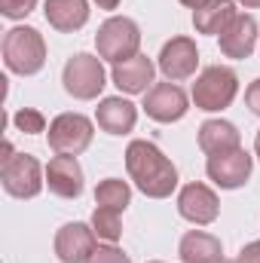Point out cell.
Returning a JSON list of instances; mask_svg holds the SVG:
<instances>
[{"label":"cell","instance_id":"cell-1","mask_svg":"<svg viewBox=\"0 0 260 263\" xmlns=\"http://www.w3.org/2000/svg\"><path fill=\"white\" fill-rule=\"evenodd\" d=\"M126 172L135 187L150 199H169L178 187V168L175 162L150 141H132L126 147Z\"/></svg>","mask_w":260,"mask_h":263},{"label":"cell","instance_id":"cell-2","mask_svg":"<svg viewBox=\"0 0 260 263\" xmlns=\"http://www.w3.org/2000/svg\"><path fill=\"white\" fill-rule=\"evenodd\" d=\"M3 65L18 77H34L46 65V40L37 28L18 25L3 34Z\"/></svg>","mask_w":260,"mask_h":263},{"label":"cell","instance_id":"cell-3","mask_svg":"<svg viewBox=\"0 0 260 263\" xmlns=\"http://www.w3.org/2000/svg\"><path fill=\"white\" fill-rule=\"evenodd\" d=\"M239 95V77L233 67L211 65L205 67L193 83V104L205 114H217L227 110Z\"/></svg>","mask_w":260,"mask_h":263},{"label":"cell","instance_id":"cell-4","mask_svg":"<svg viewBox=\"0 0 260 263\" xmlns=\"http://www.w3.org/2000/svg\"><path fill=\"white\" fill-rule=\"evenodd\" d=\"M104 59L101 55H92V52H77L65 62L62 70V83H65V92L73 95L77 101H92L104 92L107 86V73H104Z\"/></svg>","mask_w":260,"mask_h":263},{"label":"cell","instance_id":"cell-5","mask_svg":"<svg viewBox=\"0 0 260 263\" xmlns=\"http://www.w3.org/2000/svg\"><path fill=\"white\" fill-rule=\"evenodd\" d=\"M95 46H98V55L104 62L120 65V62H126L132 55H138V49H141V28L129 15H110L95 34Z\"/></svg>","mask_w":260,"mask_h":263},{"label":"cell","instance_id":"cell-6","mask_svg":"<svg viewBox=\"0 0 260 263\" xmlns=\"http://www.w3.org/2000/svg\"><path fill=\"white\" fill-rule=\"evenodd\" d=\"M0 184L9 196L15 199H34L43 184H46V175H43V165L37 162V156L31 153H15L12 159L0 162Z\"/></svg>","mask_w":260,"mask_h":263},{"label":"cell","instance_id":"cell-7","mask_svg":"<svg viewBox=\"0 0 260 263\" xmlns=\"http://www.w3.org/2000/svg\"><path fill=\"white\" fill-rule=\"evenodd\" d=\"M46 138H49V147L55 150V156H80L83 150H89V144L95 138V126L83 114H59L49 123Z\"/></svg>","mask_w":260,"mask_h":263},{"label":"cell","instance_id":"cell-8","mask_svg":"<svg viewBox=\"0 0 260 263\" xmlns=\"http://www.w3.org/2000/svg\"><path fill=\"white\" fill-rule=\"evenodd\" d=\"M190 110V98L178 83H153L144 95V114L156 123H178Z\"/></svg>","mask_w":260,"mask_h":263},{"label":"cell","instance_id":"cell-9","mask_svg":"<svg viewBox=\"0 0 260 263\" xmlns=\"http://www.w3.org/2000/svg\"><path fill=\"white\" fill-rule=\"evenodd\" d=\"M178 211H181L184 220H190L196 227H208L220 214V199H217V193L208 184L193 181V184L181 187V193H178Z\"/></svg>","mask_w":260,"mask_h":263},{"label":"cell","instance_id":"cell-10","mask_svg":"<svg viewBox=\"0 0 260 263\" xmlns=\"http://www.w3.org/2000/svg\"><path fill=\"white\" fill-rule=\"evenodd\" d=\"M156 65L162 70V77L172 80V83L190 80L196 73V67H199V49H196V43L190 37H172V40L162 46Z\"/></svg>","mask_w":260,"mask_h":263},{"label":"cell","instance_id":"cell-11","mask_svg":"<svg viewBox=\"0 0 260 263\" xmlns=\"http://www.w3.org/2000/svg\"><path fill=\"white\" fill-rule=\"evenodd\" d=\"M251 165H254V159L239 147V150H233V153L208 156L205 172H208V178H211L220 190H239V187L251 178Z\"/></svg>","mask_w":260,"mask_h":263},{"label":"cell","instance_id":"cell-12","mask_svg":"<svg viewBox=\"0 0 260 263\" xmlns=\"http://www.w3.org/2000/svg\"><path fill=\"white\" fill-rule=\"evenodd\" d=\"M95 230L73 220V223H65L59 233H55V257L62 263H89L92 251L98 248L95 242Z\"/></svg>","mask_w":260,"mask_h":263},{"label":"cell","instance_id":"cell-13","mask_svg":"<svg viewBox=\"0 0 260 263\" xmlns=\"http://www.w3.org/2000/svg\"><path fill=\"white\" fill-rule=\"evenodd\" d=\"M153 73H156V65H153L147 55L138 52V55H132L126 62L114 65L110 80H114V86H117L120 92H126V95H147L150 86H153Z\"/></svg>","mask_w":260,"mask_h":263},{"label":"cell","instance_id":"cell-14","mask_svg":"<svg viewBox=\"0 0 260 263\" xmlns=\"http://www.w3.org/2000/svg\"><path fill=\"white\" fill-rule=\"evenodd\" d=\"M257 18L254 15H248V12H239L233 22H230V28L220 34V52L227 55V59H248L254 49H257Z\"/></svg>","mask_w":260,"mask_h":263},{"label":"cell","instance_id":"cell-15","mask_svg":"<svg viewBox=\"0 0 260 263\" xmlns=\"http://www.w3.org/2000/svg\"><path fill=\"white\" fill-rule=\"evenodd\" d=\"M46 187L59 199H77L83 193V168L77 156H52L46 165Z\"/></svg>","mask_w":260,"mask_h":263},{"label":"cell","instance_id":"cell-16","mask_svg":"<svg viewBox=\"0 0 260 263\" xmlns=\"http://www.w3.org/2000/svg\"><path fill=\"white\" fill-rule=\"evenodd\" d=\"M95 120H98V129H104L107 135H129L138 123V107L123 95H110V98H101Z\"/></svg>","mask_w":260,"mask_h":263},{"label":"cell","instance_id":"cell-17","mask_svg":"<svg viewBox=\"0 0 260 263\" xmlns=\"http://www.w3.org/2000/svg\"><path fill=\"white\" fill-rule=\"evenodd\" d=\"M242 147V135L233 123L227 120H205L199 126V150L208 156H220V153H233Z\"/></svg>","mask_w":260,"mask_h":263},{"label":"cell","instance_id":"cell-18","mask_svg":"<svg viewBox=\"0 0 260 263\" xmlns=\"http://www.w3.org/2000/svg\"><path fill=\"white\" fill-rule=\"evenodd\" d=\"M43 15L55 31L73 34L89 22V0H46Z\"/></svg>","mask_w":260,"mask_h":263},{"label":"cell","instance_id":"cell-19","mask_svg":"<svg viewBox=\"0 0 260 263\" xmlns=\"http://www.w3.org/2000/svg\"><path fill=\"white\" fill-rule=\"evenodd\" d=\"M178 254L184 263H224V245L217 236H211L205 230H190V233H184Z\"/></svg>","mask_w":260,"mask_h":263},{"label":"cell","instance_id":"cell-20","mask_svg":"<svg viewBox=\"0 0 260 263\" xmlns=\"http://www.w3.org/2000/svg\"><path fill=\"white\" fill-rule=\"evenodd\" d=\"M236 15H239L236 0H208L199 9H193V28L196 34H211V37L217 34L220 37Z\"/></svg>","mask_w":260,"mask_h":263},{"label":"cell","instance_id":"cell-21","mask_svg":"<svg viewBox=\"0 0 260 263\" xmlns=\"http://www.w3.org/2000/svg\"><path fill=\"white\" fill-rule=\"evenodd\" d=\"M95 202L101 208H114V211H126L132 202V187L120 178H104L95 187Z\"/></svg>","mask_w":260,"mask_h":263},{"label":"cell","instance_id":"cell-22","mask_svg":"<svg viewBox=\"0 0 260 263\" xmlns=\"http://www.w3.org/2000/svg\"><path fill=\"white\" fill-rule=\"evenodd\" d=\"M92 230H95V236L98 239H104V242H117L120 236H123V223H120V211H114V208H95V214H92Z\"/></svg>","mask_w":260,"mask_h":263},{"label":"cell","instance_id":"cell-23","mask_svg":"<svg viewBox=\"0 0 260 263\" xmlns=\"http://www.w3.org/2000/svg\"><path fill=\"white\" fill-rule=\"evenodd\" d=\"M12 123H15V129L25 132V135H40V132H46V117H43L40 110H34V107H22V110L12 117Z\"/></svg>","mask_w":260,"mask_h":263},{"label":"cell","instance_id":"cell-24","mask_svg":"<svg viewBox=\"0 0 260 263\" xmlns=\"http://www.w3.org/2000/svg\"><path fill=\"white\" fill-rule=\"evenodd\" d=\"M89 263H132V260L123 248H117L114 242H107V245H98V248L92 251Z\"/></svg>","mask_w":260,"mask_h":263},{"label":"cell","instance_id":"cell-25","mask_svg":"<svg viewBox=\"0 0 260 263\" xmlns=\"http://www.w3.org/2000/svg\"><path fill=\"white\" fill-rule=\"evenodd\" d=\"M37 9V0H0V12L6 18H25Z\"/></svg>","mask_w":260,"mask_h":263},{"label":"cell","instance_id":"cell-26","mask_svg":"<svg viewBox=\"0 0 260 263\" xmlns=\"http://www.w3.org/2000/svg\"><path fill=\"white\" fill-rule=\"evenodd\" d=\"M245 104H248V110H251L254 117H260V77L245 89Z\"/></svg>","mask_w":260,"mask_h":263},{"label":"cell","instance_id":"cell-27","mask_svg":"<svg viewBox=\"0 0 260 263\" xmlns=\"http://www.w3.org/2000/svg\"><path fill=\"white\" fill-rule=\"evenodd\" d=\"M236 263H260V242H248V245L239 251Z\"/></svg>","mask_w":260,"mask_h":263},{"label":"cell","instance_id":"cell-28","mask_svg":"<svg viewBox=\"0 0 260 263\" xmlns=\"http://www.w3.org/2000/svg\"><path fill=\"white\" fill-rule=\"evenodd\" d=\"M120 3H123V0H95V6H98V9H117Z\"/></svg>","mask_w":260,"mask_h":263},{"label":"cell","instance_id":"cell-29","mask_svg":"<svg viewBox=\"0 0 260 263\" xmlns=\"http://www.w3.org/2000/svg\"><path fill=\"white\" fill-rule=\"evenodd\" d=\"M236 3H242L245 9H260V0H236Z\"/></svg>","mask_w":260,"mask_h":263},{"label":"cell","instance_id":"cell-30","mask_svg":"<svg viewBox=\"0 0 260 263\" xmlns=\"http://www.w3.org/2000/svg\"><path fill=\"white\" fill-rule=\"evenodd\" d=\"M178 3H184V6H190V9H199V6L208 3V0H178Z\"/></svg>","mask_w":260,"mask_h":263},{"label":"cell","instance_id":"cell-31","mask_svg":"<svg viewBox=\"0 0 260 263\" xmlns=\"http://www.w3.org/2000/svg\"><path fill=\"white\" fill-rule=\"evenodd\" d=\"M254 153H257V159H260V129H257V135H254Z\"/></svg>","mask_w":260,"mask_h":263},{"label":"cell","instance_id":"cell-32","mask_svg":"<svg viewBox=\"0 0 260 263\" xmlns=\"http://www.w3.org/2000/svg\"><path fill=\"white\" fill-rule=\"evenodd\" d=\"M150 263H159V260H150Z\"/></svg>","mask_w":260,"mask_h":263},{"label":"cell","instance_id":"cell-33","mask_svg":"<svg viewBox=\"0 0 260 263\" xmlns=\"http://www.w3.org/2000/svg\"><path fill=\"white\" fill-rule=\"evenodd\" d=\"M224 263H227V260H224Z\"/></svg>","mask_w":260,"mask_h":263}]
</instances>
